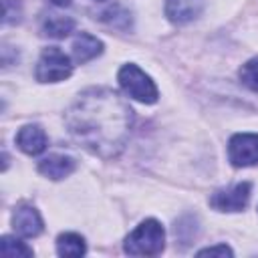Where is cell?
Returning <instances> with one entry per match:
<instances>
[{"mask_svg": "<svg viewBox=\"0 0 258 258\" xmlns=\"http://www.w3.org/2000/svg\"><path fill=\"white\" fill-rule=\"evenodd\" d=\"M12 228L22 238H34L42 232V218L36 212V208L28 206V204H20L18 208H14Z\"/></svg>", "mask_w": 258, "mask_h": 258, "instance_id": "7", "label": "cell"}, {"mask_svg": "<svg viewBox=\"0 0 258 258\" xmlns=\"http://www.w3.org/2000/svg\"><path fill=\"white\" fill-rule=\"evenodd\" d=\"M240 81L248 89L258 91V56H254V58H250L248 62L242 64V69H240Z\"/></svg>", "mask_w": 258, "mask_h": 258, "instance_id": "15", "label": "cell"}, {"mask_svg": "<svg viewBox=\"0 0 258 258\" xmlns=\"http://www.w3.org/2000/svg\"><path fill=\"white\" fill-rule=\"evenodd\" d=\"M75 30V20L69 18V16H58V14H52L44 20L42 24V32L48 34V36H54V38H62L67 34H71Z\"/></svg>", "mask_w": 258, "mask_h": 258, "instance_id": "13", "label": "cell"}, {"mask_svg": "<svg viewBox=\"0 0 258 258\" xmlns=\"http://www.w3.org/2000/svg\"><path fill=\"white\" fill-rule=\"evenodd\" d=\"M48 2H52L54 6H69L71 4V0H48Z\"/></svg>", "mask_w": 258, "mask_h": 258, "instance_id": "18", "label": "cell"}, {"mask_svg": "<svg viewBox=\"0 0 258 258\" xmlns=\"http://www.w3.org/2000/svg\"><path fill=\"white\" fill-rule=\"evenodd\" d=\"M0 252H2V256H6V258H14V256H32V250H30L24 242H20V240H16V238H12V236H2V238H0Z\"/></svg>", "mask_w": 258, "mask_h": 258, "instance_id": "14", "label": "cell"}, {"mask_svg": "<svg viewBox=\"0 0 258 258\" xmlns=\"http://www.w3.org/2000/svg\"><path fill=\"white\" fill-rule=\"evenodd\" d=\"M204 4V0H165V16L173 24H185L202 14Z\"/></svg>", "mask_w": 258, "mask_h": 258, "instance_id": "8", "label": "cell"}, {"mask_svg": "<svg viewBox=\"0 0 258 258\" xmlns=\"http://www.w3.org/2000/svg\"><path fill=\"white\" fill-rule=\"evenodd\" d=\"M117 81H119L121 89L125 91V95H129L131 99H135L139 103L151 105L159 97L155 83L137 64H123L117 75Z\"/></svg>", "mask_w": 258, "mask_h": 258, "instance_id": "3", "label": "cell"}, {"mask_svg": "<svg viewBox=\"0 0 258 258\" xmlns=\"http://www.w3.org/2000/svg\"><path fill=\"white\" fill-rule=\"evenodd\" d=\"M165 246V232L163 226L149 218L143 220L127 238H125V252L131 256H157Z\"/></svg>", "mask_w": 258, "mask_h": 258, "instance_id": "2", "label": "cell"}, {"mask_svg": "<svg viewBox=\"0 0 258 258\" xmlns=\"http://www.w3.org/2000/svg\"><path fill=\"white\" fill-rule=\"evenodd\" d=\"M14 2L16 0H4V24H10V22H18L20 20V4L16 6V8H12L14 6Z\"/></svg>", "mask_w": 258, "mask_h": 258, "instance_id": "16", "label": "cell"}, {"mask_svg": "<svg viewBox=\"0 0 258 258\" xmlns=\"http://www.w3.org/2000/svg\"><path fill=\"white\" fill-rule=\"evenodd\" d=\"M103 52V42L93 34L81 32L73 42V56L77 62H89Z\"/></svg>", "mask_w": 258, "mask_h": 258, "instance_id": "11", "label": "cell"}, {"mask_svg": "<svg viewBox=\"0 0 258 258\" xmlns=\"http://www.w3.org/2000/svg\"><path fill=\"white\" fill-rule=\"evenodd\" d=\"M64 123L73 139L87 151L115 157L131 135L133 109L109 89H89L69 107Z\"/></svg>", "mask_w": 258, "mask_h": 258, "instance_id": "1", "label": "cell"}, {"mask_svg": "<svg viewBox=\"0 0 258 258\" xmlns=\"http://www.w3.org/2000/svg\"><path fill=\"white\" fill-rule=\"evenodd\" d=\"M73 73L71 58L56 46H48L42 50L36 62V79L40 83H58L69 79Z\"/></svg>", "mask_w": 258, "mask_h": 258, "instance_id": "4", "label": "cell"}, {"mask_svg": "<svg viewBox=\"0 0 258 258\" xmlns=\"http://www.w3.org/2000/svg\"><path fill=\"white\" fill-rule=\"evenodd\" d=\"M234 252L226 246V244H218V246H210L198 252V256H232Z\"/></svg>", "mask_w": 258, "mask_h": 258, "instance_id": "17", "label": "cell"}, {"mask_svg": "<svg viewBox=\"0 0 258 258\" xmlns=\"http://www.w3.org/2000/svg\"><path fill=\"white\" fill-rule=\"evenodd\" d=\"M228 157L236 167H248L258 163V135L236 133L228 143Z\"/></svg>", "mask_w": 258, "mask_h": 258, "instance_id": "6", "label": "cell"}, {"mask_svg": "<svg viewBox=\"0 0 258 258\" xmlns=\"http://www.w3.org/2000/svg\"><path fill=\"white\" fill-rule=\"evenodd\" d=\"M56 252H58V256L77 258L87 252V244H85L83 236H79L75 232H64L56 238Z\"/></svg>", "mask_w": 258, "mask_h": 258, "instance_id": "12", "label": "cell"}, {"mask_svg": "<svg viewBox=\"0 0 258 258\" xmlns=\"http://www.w3.org/2000/svg\"><path fill=\"white\" fill-rule=\"evenodd\" d=\"M250 194H252V185L248 181H242L232 187L216 189L210 196V206L218 212H240L246 208Z\"/></svg>", "mask_w": 258, "mask_h": 258, "instance_id": "5", "label": "cell"}, {"mask_svg": "<svg viewBox=\"0 0 258 258\" xmlns=\"http://www.w3.org/2000/svg\"><path fill=\"white\" fill-rule=\"evenodd\" d=\"M16 145L28 155H38L46 149V133L38 125H24L16 133Z\"/></svg>", "mask_w": 258, "mask_h": 258, "instance_id": "9", "label": "cell"}, {"mask_svg": "<svg viewBox=\"0 0 258 258\" xmlns=\"http://www.w3.org/2000/svg\"><path fill=\"white\" fill-rule=\"evenodd\" d=\"M75 167H77V161L73 157L60 155V153L48 155L38 163V171L48 179H62V177L71 175L75 171Z\"/></svg>", "mask_w": 258, "mask_h": 258, "instance_id": "10", "label": "cell"}]
</instances>
